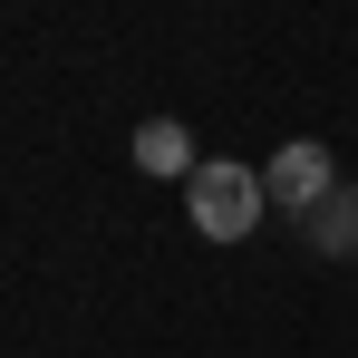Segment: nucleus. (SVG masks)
Returning a JSON list of instances; mask_svg holds the SVG:
<instances>
[{
    "label": "nucleus",
    "instance_id": "obj_1",
    "mask_svg": "<svg viewBox=\"0 0 358 358\" xmlns=\"http://www.w3.org/2000/svg\"><path fill=\"white\" fill-rule=\"evenodd\" d=\"M262 203H271V194H262V175H252V165H233V155H213L203 175L184 184V213H194V233H203V242H242L252 223H262Z\"/></svg>",
    "mask_w": 358,
    "mask_h": 358
},
{
    "label": "nucleus",
    "instance_id": "obj_2",
    "mask_svg": "<svg viewBox=\"0 0 358 358\" xmlns=\"http://www.w3.org/2000/svg\"><path fill=\"white\" fill-rule=\"evenodd\" d=\"M262 194H271L281 213H300V223H310V213H320V203L339 194V165H329V145H310V136H291V145H281V155L262 165Z\"/></svg>",
    "mask_w": 358,
    "mask_h": 358
},
{
    "label": "nucleus",
    "instance_id": "obj_3",
    "mask_svg": "<svg viewBox=\"0 0 358 358\" xmlns=\"http://www.w3.org/2000/svg\"><path fill=\"white\" fill-rule=\"evenodd\" d=\"M136 165H145V175H175V184L203 175V155H194V136H184L175 117H145V126H136Z\"/></svg>",
    "mask_w": 358,
    "mask_h": 358
},
{
    "label": "nucleus",
    "instance_id": "obj_4",
    "mask_svg": "<svg viewBox=\"0 0 358 358\" xmlns=\"http://www.w3.org/2000/svg\"><path fill=\"white\" fill-rule=\"evenodd\" d=\"M310 242H320V252H358V184H339V194L310 213Z\"/></svg>",
    "mask_w": 358,
    "mask_h": 358
}]
</instances>
